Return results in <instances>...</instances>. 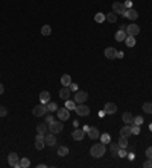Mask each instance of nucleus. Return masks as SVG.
Wrapping results in <instances>:
<instances>
[{"label": "nucleus", "instance_id": "1", "mask_svg": "<svg viewBox=\"0 0 152 168\" xmlns=\"http://www.w3.org/2000/svg\"><path fill=\"white\" fill-rule=\"evenodd\" d=\"M106 144H103V143H101V144H94L91 148H90V155L93 156V157H102L103 155H105V152H106V147H105Z\"/></svg>", "mask_w": 152, "mask_h": 168}, {"label": "nucleus", "instance_id": "2", "mask_svg": "<svg viewBox=\"0 0 152 168\" xmlns=\"http://www.w3.org/2000/svg\"><path fill=\"white\" fill-rule=\"evenodd\" d=\"M32 112H34L35 117H44L49 111H47V106H46V104H44V103H40V104L35 106Z\"/></svg>", "mask_w": 152, "mask_h": 168}, {"label": "nucleus", "instance_id": "3", "mask_svg": "<svg viewBox=\"0 0 152 168\" xmlns=\"http://www.w3.org/2000/svg\"><path fill=\"white\" fill-rule=\"evenodd\" d=\"M75 112L78 114L79 117H85V115H88V114H90V108H88V106H85L84 103H81V104H76Z\"/></svg>", "mask_w": 152, "mask_h": 168}, {"label": "nucleus", "instance_id": "4", "mask_svg": "<svg viewBox=\"0 0 152 168\" xmlns=\"http://www.w3.org/2000/svg\"><path fill=\"white\" fill-rule=\"evenodd\" d=\"M113 11H114V14H120V15L125 17L126 6H125V3H122V2H114L113 3Z\"/></svg>", "mask_w": 152, "mask_h": 168}, {"label": "nucleus", "instance_id": "5", "mask_svg": "<svg viewBox=\"0 0 152 168\" xmlns=\"http://www.w3.org/2000/svg\"><path fill=\"white\" fill-rule=\"evenodd\" d=\"M62 123L61 121H55L53 120L52 123H49V132H52V133H59V132L62 130Z\"/></svg>", "mask_w": 152, "mask_h": 168}, {"label": "nucleus", "instance_id": "6", "mask_svg": "<svg viewBox=\"0 0 152 168\" xmlns=\"http://www.w3.org/2000/svg\"><path fill=\"white\" fill-rule=\"evenodd\" d=\"M8 164H9L12 168L20 167V157L17 156V153H9V156H8Z\"/></svg>", "mask_w": 152, "mask_h": 168}, {"label": "nucleus", "instance_id": "7", "mask_svg": "<svg viewBox=\"0 0 152 168\" xmlns=\"http://www.w3.org/2000/svg\"><path fill=\"white\" fill-rule=\"evenodd\" d=\"M88 99V94L85 91H76V95H75V103L76 104H81V103H85Z\"/></svg>", "mask_w": 152, "mask_h": 168}, {"label": "nucleus", "instance_id": "8", "mask_svg": "<svg viewBox=\"0 0 152 168\" xmlns=\"http://www.w3.org/2000/svg\"><path fill=\"white\" fill-rule=\"evenodd\" d=\"M44 144L46 145H49V147H53V145H56V136H55V133H47L46 136H44Z\"/></svg>", "mask_w": 152, "mask_h": 168}, {"label": "nucleus", "instance_id": "9", "mask_svg": "<svg viewBox=\"0 0 152 168\" xmlns=\"http://www.w3.org/2000/svg\"><path fill=\"white\" fill-rule=\"evenodd\" d=\"M126 33L129 35V37H137V35L140 33V28L137 24H128L126 26Z\"/></svg>", "mask_w": 152, "mask_h": 168}, {"label": "nucleus", "instance_id": "10", "mask_svg": "<svg viewBox=\"0 0 152 168\" xmlns=\"http://www.w3.org/2000/svg\"><path fill=\"white\" fill-rule=\"evenodd\" d=\"M56 112H58V118H59L61 121H66V120L70 118V111H69L67 108H61V109H58Z\"/></svg>", "mask_w": 152, "mask_h": 168}, {"label": "nucleus", "instance_id": "11", "mask_svg": "<svg viewBox=\"0 0 152 168\" xmlns=\"http://www.w3.org/2000/svg\"><path fill=\"white\" fill-rule=\"evenodd\" d=\"M105 58L114 61L116 58H117V50H116L114 47H106V49H105Z\"/></svg>", "mask_w": 152, "mask_h": 168}, {"label": "nucleus", "instance_id": "12", "mask_svg": "<svg viewBox=\"0 0 152 168\" xmlns=\"http://www.w3.org/2000/svg\"><path fill=\"white\" fill-rule=\"evenodd\" d=\"M125 17H126V18H129L131 21H134V20H137L138 12H137L136 9H132V8H129V9H126V12H125Z\"/></svg>", "mask_w": 152, "mask_h": 168}, {"label": "nucleus", "instance_id": "13", "mask_svg": "<svg viewBox=\"0 0 152 168\" xmlns=\"http://www.w3.org/2000/svg\"><path fill=\"white\" fill-rule=\"evenodd\" d=\"M103 109H105V112L108 114V115H113V114L117 112V104H114V103H106Z\"/></svg>", "mask_w": 152, "mask_h": 168}, {"label": "nucleus", "instance_id": "14", "mask_svg": "<svg viewBox=\"0 0 152 168\" xmlns=\"http://www.w3.org/2000/svg\"><path fill=\"white\" fill-rule=\"evenodd\" d=\"M71 136H73L75 141H82L85 136V132H84V129H76L73 133H71Z\"/></svg>", "mask_w": 152, "mask_h": 168}, {"label": "nucleus", "instance_id": "15", "mask_svg": "<svg viewBox=\"0 0 152 168\" xmlns=\"http://www.w3.org/2000/svg\"><path fill=\"white\" fill-rule=\"evenodd\" d=\"M70 88L69 86H62L61 90H59V97L62 100H69V97H70Z\"/></svg>", "mask_w": 152, "mask_h": 168}, {"label": "nucleus", "instance_id": "16", "mask_svg": "<svg viewBox=\"0 0 152 168\" xmlns=\"http://www.w3.org/2000/svg\"><path fill=\"white\" fill-rule=\"evenodd\" d=\"M132 135V132H131V126L129 124H125L122 129H120V136H125V138H128Z\"/></svg>", "mask_w": 152, "mask_h": 168}, {"label": "nucleus", "instance_id": "17", "mask_svg": "<svg viewBox=\"0 0 152 168\" xmlns=\"http://www.w3.org/2000/svg\"><path fill=\"white\" fill-rule=\"evenodd\" d=\"M40 102L44 103V104L50 102V94H49V91H41V92H40Z\"/></svg>", "mask_w": 152, "mask_h": 168}, {"label": "nucleus", "instance_id": "18", "mask_svg": "<svg viewBox=\"0 0 152 168\" xmlns=\"http://www.w3.org/2000/svg\"><path fill=\"white\" fill-rule=\"evenodd\" d=\"M128 37V33L126 32H125V30H117V32H116V41H119V42H122V41H125V38H126Z\"/></svg>", "mask_w": 152, "mask_h": 168}, {"label": "nucleus", "instance_id": "19", "mask_svg": "<svg viewBox=\"0 0 152 168\" xmlns=\"http://www.w3.org/2000/svg\"><path fill=\"white\" fill-rule=\"evenodd\" d=\"M88 136H90L91 139H97L101 136V133H99V130H97L96 127H90L88 129Z\"/></svg>", "mask_w": 152, "mask_h": 168}, {"label": "nucleus", "instance_id": "20", "mask_svg": "<svg viewBox=\"0 0 152 168\" xmlns=\"http://www.w3.org/2000/svg\"><path fill=\"white\" fill-rule=\"evenodd\" d=\"M122 120H123V123H125V124H132V120H134V117L131 115L129 112H125L123 115H122Z\"/></svg>", "mask_w": 152, "mask_h": 168}, {"label": "nucleus", "instance_id": "21", "mask_svg": "<svg viewBox=\"0 0 152 168\" xmlns=\"http://www.w3.org/2000/svg\"><path fill=\"white\" fill-rule=\"evenodd\" d=\"M50 33H52V28L49 24H44L41 28V35H43V37H49Z\"/></svg>", "mask_w": 152, "mask_h": 168}, {"label": "nucleus", "instance_id": "22", "mask_svg": "<svg viewBox=\"0 0 152 168\" xmlns=\"http://www.w3.org/2000/svg\"><path fill=\"white\" fill-rule=\"evenodd\" d=\"M47 130H49L47 123H40V124L37 126V132H40V133H46Z\"/></svg>", "mask_w": 152, "mask_h": 168}, {"label": "nucleus", "instance_id": "23", "mask_svg": "<svg viewBox=\"0 0 152 168\" xmlns=\"http://www.w3.org/2000/svg\"><path fill=\"white\" fill-rule=\"evenodd\" d=\"M125 44H126L128 47H134L136 46V37H129L128 35V37L125 38Z\"/></svg>", "mask_w": 152, "mask_h": 168}, {"label": "nucleus", "instance_id": "24", "mask_svg": "<svg viewBox=\"0 0 152 168\" xmlns=\"http://www.w3.org/2000/svg\"><path fill=\"white\" fill-rule=\"evenodd\" d=\"M61 83H62V86H69L71 83V77L69 74H64V76L61 77Z\"/></svg>", "mask_w": 152, "mask_h": 168}, {"label": "nucleus", "instance_id": "25", "mask_svg": "<svg viewBox=\"0 0 152 168\" xmlns=\"http://www.w3.org/2000/svg\"><path fill=\"white\" fill-rule=\"evenodd\" d=\"M46 106H47V111H49V112L58 111V104H56L55 102H49V103H46Z\"/></svg>", "mask_w": 152, "mask_h": 168}, {"label": "nucleus", "instance_id": "26", "mask_svg": "<svg viewBox=\"0 0 152 168\" xmlns=\"http://www.w3.org/2000/svg\"><path fill=\"white\" fill-rule=\"evenodd\" d=\"M105 20L110 21V23H116V20H117V15H116L114 12H110V14L105 15Z\"/></svg>", "mask_w": 152, "mask_h": 168}, {"label": "nucleus", "instance_id": "27", "mask_svg": "<svg viewBox=\"0 0 152 168\" xmlns=\"http://www.w3.org/2000/svg\"><path fill=\"white\" fill-rule=\"evenodd\" d=\"M66 108H67L69 111H75V108H76L75 100H66Z\"/></svg>", "mask_w": 152, "mask_h": 168}, {"label": "nucleus", "instance_id": "28", "mask_svg": "<svg viewBox=\"0 0 152 168\" xmlns=\"http://www.w3.org/2000/svg\"><path fill=\"white\" fill-rule=\"evenodd\" d=\"M117 144L120 145V148H126V147H128V138L120 136V139H119V143H117Z\"/></svg>", "mask_w": 152, "mask_h": 168}, {"label": "nucleus", "instance_id": "29", "mask_svg": "<svg viewBox=\"0 0 152 168\" xmlns=\"http://www.w3.org/2000/svg\"><path fill=\"white\" fill-rule=\"evenodd\" d=\"M110 141H111V136H110L108 133H102V135H101V143L110 144Z\"/></svg>", "mask_w": 152, "mask_h": 168}, {"label": "nucleus", "instance_id": "30", "mask_svg": "<svg viewBox=\"0 0 152 168\" xmlns=\"http://www.w3.org/2000/svg\"><path fill=\"white\" fill-rule=\"evenodd\" d=\"M110 150H111V155H114V156H117V153H119V150H120V145H119V144H111Z\"/></svg>", "mask_w": 152, "mask_h": 168}, {"label": "nucleus", "instance_id": "31", "mask_svg": "<svg viewBox=\"0 0 152 168\" xmlns=\"http://www.w3.org/2000/svg\"><path fill=\"white\" fill-rule=\"evenodd\" d=\"M29 165H31V161H29L28 157H21V159H20V167H21V168H28Z\"/></svg>", "mask_w": 152, "mask_h": 168}, {"label": "nucleus", "instance_id": "32", "mask_svg": "<svg viewBox=\"0 0 152 168\" xmlns=\"http://www.w3.org/2000/svg\"><path fill=\"white\" fill-rule=\"evenodd\" d=\"M58 155H59V156H62V157L67 156V155H69V148H67V147H64V145L59 147V148H58Z\"/></svg>", "mask_w": 152, "mask_h": 168}, {"label": "nucleus", "instance_id": "33", "mask_svg": "<svg viewBox=\"0 0 152 168\" xmlns=\"http://www.w3.org/2000/svg\"><path fill=\"white\" fill-rule=\"evenodd\" d=\"M94 21H96V23H102V21H105V15H103L102 12H97V14L94 15Z\"/></svg>", "mask_w": 152, "mask_h": 168}, {"label": "nucleus", "instance_id": "34", "mask_svg": "<svg viewBox=\"0 0 152 168\" xmlns=\"http://www.w3.org/2000/svg\"><path fill=\"white\" fill-rule=\"evenodd\" d=\"M132 124H136V126H141V124H143V117H141V115H137L136 118L132 120Z\"/></svg>", "mask_w": 152, "mask_h": 168}, {"label": "nucleus", "instance_id": "35", "mask_svg": "<svg viewBox=\"0 0 152 168\" xmlns=\"http://www.w3.org/2000/svg\"><path fill=\"white\" fill-rule=\"evenodd\" d=\"M143 111H145L146 114H152V103H145L143 104Z\"/></svg>", "mask_w": 152, "mask_h": 168}, {"label": "nucleus", "instance_id": "36", "mask_svg": "<svg viewBox=\"0 0 152 168\" xmlns=\"http://www.w3.org/2000/svg\"><path fill=\"white\" fill-rule=\"evenodd\" d=\"M44 147H46V144H44V141H40V139H37V141H35V148H37V150H43Z\"/></svg>", "mask_w": 152, "mask_h": 168}, {"label": "nucleus", "instance_id": "37", "mask_svg": "<svg viewBox=\"0 0 152 168\" xmlns=\"http://www.w3.org/2000/svg\"><path fill=\"white\" fill-rule=\"evenodd\" d=\"M131 132H132V135H138L140 133V126H131Z\"/></svg>", "mask_w": 152, "mask_h": 168}, {"label": "nucleus", "instance_id": "38", "mask_svg": "<svg viewBox=\"0 0 152 168\" xmlns=\"http://www.w3.org/2000/svg\"><path fill=\"white\" fill-rule=\"evenodd\" d=\"M119 157H126L128 156V152H126V148H120L119 150V153H117Z\"/></svg>", "mask_w": 152, "mask_h": 168}, {"label": "nucleus", "instance_id": "39", "mask_svg": "<svg viewBox=\"0 0 152 168\" xmlns=\"http://www.w3.org/2000/svg\"><path fill=\"white\" fill-rule=\"evenodd\" d=\"M6 114H8V109L3 108V106H0V117H5Z\"/></svg>", "mask_w": 152, "mask_h": 168}, {"label": "nucleus", "instance_id": "40", "mask_svg": "<svg viewBox=\"0 0 152 168\" xmlns=\"http://www.w3.org/2000/svg\"><path fill=\"white\" fill-rule=\"evenodd\" d=\"M143 167L145 168H152V159H148V161L143 164Z\"/></svg>", "mask_w": 152, "mask_h": 168}, {"label": "nucleus", "instance_id": "41", "mask_svg": "<svg viewBox=\"0 0 152 168\" xmlns=\"http://www.w3.org/2000/svg\"><path fill=\"white\" fill-rule=\"evenodd\" d=\"M69 88H70V91H75V92L78 91V85H76V83H70Z\"/></svg>", "mask_w": 152, "mask_h": 168}, {"label": "nucleus", "instance_id": "42", "mask_svg": "<svg viewBox=\"0 0 152 168\" xmlns=\"http://www.w3.org/2000/svg\"><path fill=\"white\" fill-rule=\"evenodd\" d=\"M146 156H148L149 159H152V147H149V148L146 150Z\"/></svg>", "mask_w": 152, "mask_h": 168}, {"label": "nucleus", "instance_id": "43", "mask_svg": "<svg viewBox=\"0 0 152 168\" xmlns=\"http://www.w3.org/2000/svg\"><path fill=\"white\" fill-rule=\"evenodd\" d=\"M44 136H46V133H37V139H40V141H44Z\"/></svg>", "mask_w": 152, "mask_h": 168}, {"label": "nucleus", "instance_id": "44", "mask_svg": "<svg viewBox=\"0 0 152 168\" xmlns=\"http://www.w3.org/2000/svg\"><path fill=\"white\" fill-rule=\"evenodd\" d=\"M44 117H46V123H52V121H53V117H52V115H44Z\"/></svg>", "mask_w": 152, "mask_h": 168}, {"label": "nucleus", "instance_id": "45", "mask_svg": "<svg viewBox=\"0 0 152 168\" xmlns=\"http://www.w3.org/2000/svg\"><path fill=\"white\" fill-rule=\"evenodd\" d=\"M125 6H126V9H129V8H132V3L129 0H126V2H125Z\"/></svg>", "mask_w": 152, "mask_h": 168}, {"label": "nucleus", "instance_id": "46", "mask_svg": "<svg viewBox=\"0 0 152 168\" xmlns=\"http://www.w3.org/2000/svg\"><path fill=\"white\" fill-rule=\"evenodd\" d=\"M129 161H134V159H136V156H134V153H128V156H126Z\"/></svg>", "mask_w": 152, "mask_h": 168}, {"label": "nucleus", "instance_id": "47", "mask_svg": "<svg viewBox=\"0 0 152 168\" xmlns=\"http://www.w3.org/2000/svg\"><path fill=\"white\" fill-rule=\"evenodd\" d=\"M125 55H123V52H117V59H122Z\"/></svg>", "mask_w": 152, "mask_h": 168}, {"label": "nucleus", "instance_id": "48", "mask_svg": "<svg viewBox=\"0 0 152 168\" xmlns=\"http://www.w3.org/2000/svg\"><path fill=\"white\" fill-rule=\"evenodd\" d=\"M5 92V86H3V83H0V94H3Z\"/></svg>", "mask_w": 152, "mask_h": 168}, {"label": "nucleus", "instance_id": "49", "mask_svg": "<svg viewBox=\"0 0 152 168\" xmlns=\"http://www.w3.org/2000/svg\"><path fill=\"white\" fill-rule=\"evenodd\" d=\"M103 115H106V112H105V109H103V111H101V112H99V117H101V118H102V117H103Z\"/></svg>", "mask_w": 152, "mask_h": 168}, {"label": "nucleus", "instance_id": "50", "mask_svg": "<svg viewBox=\"0 0 152 168\" xmlns=\"http://www.w3.org/2000/svg\"><path fill=\"white\" fill-rule=\"evenodd\" d=\"M119 30H125V32H126V26H123V24H122L120 28H119Z\"/></svg>", "mask_w": 152, "mask_h": 168}, {"label": "nucleus", "instance_id": "51", "mask_svg": "<svg viewBox=\"0 0 152 168\" xmlns=\"http://www.w3.org/2000/svg\"><path fill=\"white\" fill-rule=\"evenodd\" d=\"M38 168H46V164H38Z\"/></svg>", "mask_w": 152, "mask_h": 168}, {"label": "nucleus", "instance_id": "52", "mask_svg": "<svg viewBox=\"0 0 152 168\" xmlns=\"http://www.w3.org/2000/svg\"><path fill=\"white\" fill-rule=\"evenodd\" d=\"M149 129H151V132H152V124H151V126H149Z\"/></svg>", "mask_w": 152, "mask_h": 168}]
</instances>
